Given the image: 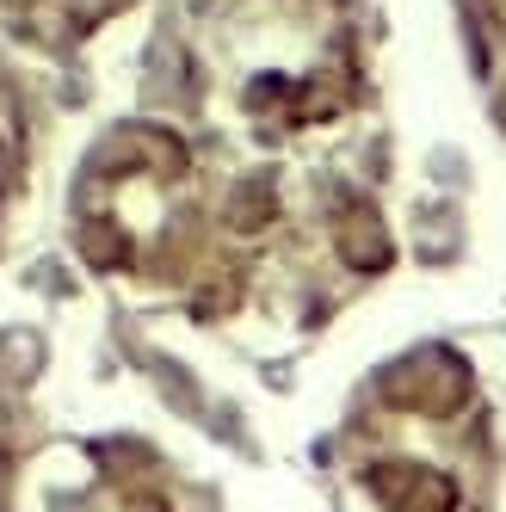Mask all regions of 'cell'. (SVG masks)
<instances>
[{
  "mask_svg": "<svg viewBox=\"0 0 506 512\" xmlns=\"http://www.w3.org/2000/svg\"><path fill=\"white\" fill-rule=\"evenodd\" d=\"M389 266V229L371 198L303 173H241L223 186L216 241L198 278L204 321L309 327Z\"/></svg>",
  "mask_w": 506,
  "mask_h": 512,
  "instance_id": "1",
  "label": "cell"
},
{
  "mask_svg": "<svg viewBox=\"0 0 506 512\" xmlns=\"http://www.w3.org/2000/svg\"><path fill=\"white\" fill-rule=\"evenodd\" d=\"M340 469L365 512H482L494 420L476 364L420 346L377 371L340 432Z\"/></svg>",
  "mask_w": 506,
  "mask_h": 512,
  "instance_id": "2",
  "label": "cell"
},
{
  "mask_svg": "<svg viewBox=\"0 0 506 512\" xmlns=\"http://www.w3.org/2000/svg\"><path fill=\"white\" fill-rule=\"evenodd\" d=\"M198 62L247 136L297 142L365 99V13L358 0H204Z\"/></svg>",
  "mask_w": 506,
  "mask_h": 512,
  "instance_id": "3",
  "label": "cell"
},
{
  "mask_svg": "<svg viewBox=\"0 0 506 512\" xmlns=\"http://www.w3.org/2000/svg\"><path fill=\"white\" fill-rule=\"evenodd\" d=\"M223 192L210 186L198 149L167 124H124L87 155L68 229L99 278H118L142 297L198 290Z\"/></svg>",
  "mask_w": 506,
  "mask_h": 512,
  "instance_id": "4",
  "label": "cell"
},
{
  "mask_svg": "<svg viewBox=\"0 0 506 512\" xmlns=\"http://www.w3.org/2000/svg\"><path fill=\"white\" fill-rule=\"evenodd\" d=\"M68 512H179V500L149 451L112 445V451H93V469L68 500Z\"/></svg>",
  "mask_w": 506,
  "mask_h": 512,
  "instance_id": "5",
  "label": "cell"
},
{
  "mask_svg": "<svg viewBox=\"0 0 506 512\" xmlns=\"http://www.w3.org/2000/svg\"><path fill=\"white\" fill-rule=\"evenodd\" d=\"M130 0H0V25L25 44L44 50H75L87 44L105 19H118Z\"/></svg>",
  "mask_w": 506,
  "mask_h": 512,
  "instance_id": "6",
  "label": "cell"
},
{
  "mask_svg": "<svg viewBox=\"0 0 506 512\" xmlns=\"http://www.w3.org/2000/svg\"><path fill=\"white\" fill-rule=\"evenodd\" d=\"M25 173H31V118H25L19 81L0 68V235H7L13 210L25 198Z\"/></svg>",
  "mask_w": 506,
  "mask_h": 512,
  "instance_id": "7",
  "label": "cell"
},
{
  "mask_svg": "<svg viewBox=\"0 0 506 512\" xmlns=\"http://www.w3.org/2000/svg\"><path fill=\"white\" fill-rule=\"evenodd\" d=\"M469 13H476V44H482V68H488L494 105L506 118V0H469Z\"/></svg>",
  "mask_w": 506,
  "mask_h": 512,
  "instance_id": "8",
  "label": "cell"
},
{
  "mask_svg": "<svg viewBox=\"0 0 506 512\" xmlns=\"http://www.w3.org/2000/svg\"><path fill=\"white\" fill-rule=\"evenodd\" d=\"M7 488H13V438H7V414H0V512H7Z\"/></svg>",
  "mask_w": 506,
  "mask_h": 512,
  "instance_id": "9",
  "label": "cell"
}]
</instances>
